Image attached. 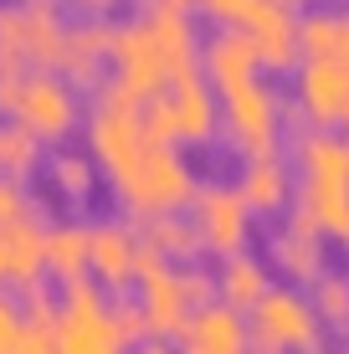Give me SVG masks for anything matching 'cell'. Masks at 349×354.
<instances>
[{"instance_id":"6da1fadb","label":"cell","mask_w":349,"mask_h":354,"mask_svg":"<svg viewBox=\"0 0 349 354\" xmlns=\"http://www.w3.org/2000/svg\"><path fill=\"white\" fill-rule=\"evenodd\" d=\"M88 154L108 169L118 195L144 216H164L196 195V180L180 149L154 139L144 129V108L108 88H98V103L88 113Z\"/></svg>"},{"instance_id":"7a4b0ae2","label":"cell","mask_w":349,"mask_h":354,"mask_svg":"<svg viewBox=\"0 0 349 354\" xmlns=\"http://www.w3.org/2000/svg\"><path fill=\"white\" fill-rule=\"evenodd\" d=\"M108 72L103 82H113L124 97H134L144 108L160 88H170L180 72L196 67V26L185 10L164 6V0H144V10L124 26H113V46H108Z\"/></svg>"},{"instance_id":"3957f363","label":"cell","mask_w":349,"mask_h":354,"mask_svg":"<svg viewBox=\"0 0 349 354\" xmlns=\"http://www.w3.org/2000/svg\"><path fill=\"white\" fill-rule=\"evenodd\" d=\"M298 216L323 236H349V133L308 129L298 139Z\"/></svg>"},{"instance_id":"277c9868","label":"cell","mask_w":349,"mask_h":354,"mask_svg":"<svg viewBox=\"0 0 349 354\" xmlns=\"http://www.w3.org/2000/svg\"><path fill=\"white\" fill-rule=\"evenodd\" d=\"M139 303L144 319H149V334H180L200 308L216 303V277L200 272V267H175L164 252H154L144 241L139 252Z\"/></svg>"},{"instance_id":"5b68a950","label":"cell","mask_w":349,"mask_h":354,"mask_svg":"<svg viewBox=\"0 0 349 354\" xmlns=\"http://www.w3.org/2000/svg\"><path fill=\"white\" fill-rule=\"evenodd\" d=\"M67 26L57 0H0V77L62 67Z\"/></svg>"},{"instance_id":"8992f818","label":"cell","mask_w":349,"mask_h":354,"mask_svg":"<svg viewBox=\"0 0 349 354\" xmlns=\"http://www.w3.org/2000/svg\"><path fill=\"white\" fill-rule=\"evenodd\" d=\"M0 108L21 129H31L41 144L67 139L77 113H82L77 88L67 77H57V72H10V77H0Z\"/></svg>"},{"instance_id":"52a82bcc","label":"cell","mask_w":349,"mask_h":354,"mask_svg":"<svg viewBox=\"0 0 349 354\" xmlns=\"http://www.w3.org/2000/svg\"><path fill=\"white\" fill-rule=\"evenodd\" d=\"M216 124H221V97H216L211 77H200V67L180 72L170 88H160L144 103V129L164 144H180V139H211Z\"/></svg>"},{"instance_id":"ba28073f","label":"cell","mask_w":349,"mask_h":354,"mask_svg":"<svg viewBox=\"0 0 349 354\" xmlns=\"http://www.w3.org/2000/svg\"><path fill=\"white\" fill-rule=\"evenodd\" d=\"M206 16L221 21V31H242L257 46L262 67H293L298 57V16L278 0H196Z\"/></svg>"},{"instance_id":"9c48e42d","label":"cell","mask_w":349,"mask_h":354,"mask_svg":"<svg viewBox=\"0 0 349 354\" xmlns=\"http://www.w3.org/2000/svg\"><path fill=\"white\" fill-rule=\"evenodd\" d=\"M252 354H319L323 319L314 298H303L298 288H267V298L252 308Z\"/></svg>"},{"instance_id":"30bf717a","label":"cell","mask_w":349,"mask_h":354,"mask_svg":"<svg viewBox=\"0 0 349 354\" xmlns=\"http://www.w3.org/2000/svg\"><path fill=\"white\" fill-rule=\"evenodd\" d=\"M124 334H118L113 313H108L98 283L77 277L62 292V313H57V354H124Z\"/></svg>"},{"instance_id":"8fae6325","label":"cell","mask_w":349,"mask_h":354,"mask_svg":"<svg viewBox=\"0 0 349 354\" xmlns=\"http://www.w3.org/2000/svg\"><path fill=\"white\" fill-rule=\"evenodd\" d=\"M221 118H226L232 139L242 144L247 154H272L283 108H278V93H272L262 77L236 82V88H221Z\"/></svg>"},{"instance_id":"7c38bea8","label":"cell","mask_w":349,"mask_h":354,"mask_svg":"<svg viewBox=\"0 0 349 354\" xmlns=\"http://www.w3.org/2000/svg\"><path fill=\"white\" fill-rule=\"evenodd\" d=\"M190 211H196V231H200V247L216 252H242L247 231H252V205L242 185H206L190 195Z\"/></svg>"},{"instance_id":"4fadbf2b","label":"cell","mask_w":349,"mask_h":354,"mask_svg":"<svg viewBox=\"0 0 349 354\" xmlns=\"http://www.w3.org/2000/svg\"><path fill=\"white\" fill-rule=\"evenodd\" d=\"M46 267V226H41V205L26 216H10L0 221V283H41Z\"/></svg>"},{"instance_id":"5bb4252c","label":"cell","mask_w":349,"mask_h":354,"mask_svg":"<svg viewBox=\"0 0 349 354\" xmlns=\"http://www.w3.org/2000/svg\"><path fill=\"white\" fill-rule=\"evenodd\" d=\"M298 108L314 129H329L349 113V72L334 62H303L298 67Z\"/></svg>"},{"instance_id":"9a60e30c","label":"cell","mask_w":349,"mask_h":354,"mask_svg":"<svg viewBox=\"0 0 349 354\" xmlns=\"http://www.w3.org/2000/svg\"><path fill=\"white\" fill-rule=\"evenodd\" d=\"M267 247H272V262L287 277H298V283H319L323 277V231L314 221H303L298 211L267 236Z\"/></svg>"},{"instance_id":"2e32d148","label":"cell","mask_w":349,"mask_h":354,"mask_svg":"<svg viewBox=\"0 0 349 354\" xmlns=\"http://www.w3.org/2000/svg\"><path fill=\"white\" fill-rule=\"evenodd\" d=\"M185 354H252V334L232 303H211L180 328Z\"/></svg>"},{"instance_id":"e0dca14e","label":"cell","mask_w":349,"mask_h":354,"mask_svg":"<svg viewBox=\"0 0 349 354\" xmlns=\"http://www.w3.org/2000/svg\"><path fill=\"white\" fill-rule=\"evenodd\" d=\"M139 252H144V236L129 221H98L93 226V272L103 283L124 288L129 277H139Z\"/></svg>"},{"instance_id":"ac0fdd59","label":"cell","mask_w":349,"mask_h":354,"mask_svg":"<svg viewBox=\"0 0 349 354\" xmlns=\"http://www.w3.org/2000/svg\"><path fill=\"white\" fill-rule=\"evenodd\" d=\"M298 52H303V62H334L349 72V10L298 16Z\"/></svg>"},{"instance_id":"d6986e66","label":"cell","mask_w":349,"mask_h":354,"mask_svg":"<svg viewBox=\"0 0 349 354\" xmlns=\"http://www.w3.org/2000/svg\"><path fill=\"white\" fill-rule=\"evenodd\" d=\"M108 46H113V26L108 21H77V26H67V52H62L67 82H103Z\"/></svg>"},{"instance_id":"ffe728a7","label":"cell","mask_w":349,"mask_h":354,"mask_svg":"<svg viewBox=\"0 0 349 354\" xmlns=\"http://www.w3.org/2000/svg\"><path fill=\"white\" fill-rule=\"evenodd\" d=\"M200 57H206V77L216 82V88H236V82H252V77H257V67H262L257 46H252L242 31H216Z\"/></svg>"},{"instance_id":"44dd1931","label":"cell","mask_w":349,"mask_h":354,"mask_svg":"<svg viewBox=\"0 0 349 354\" xmlns=\"http://www.w3.org/2000/svg\"><path fill=\"white\" fill-rule=\"evenodd\" d=\"M46 267H52L62 283H77L93 267V226H77V221L46 226Z\"/></svg>"},{"instance_id":"7402d4cb","label":"cell","mask_w":349,"mask_h":354,"mask_svg":"<svg viewBox=\"0 0 349 354\" xmlns=\"http://www.w3.org/2000/svg\"><path fill=\"white\" fill-rule=\"evenodd\" d=\"M216 288H221V303H232L236 313L242 308H257L262 298H267V267H262L252 252H232V257L221 262V277H216Z\"/></svg>"},{"instance_id":"603a6c76","label":"cell","mask_w":349,"mask_h":354,"mask_svg":"<svg viewBox=\"0 0 349 354\" xmlns=\"http://www.w3.org/2000/svg\"><path fill=\"white\" fill-rule=\"evenodd\" d=\"M242 195H247L252 211H272V205L287 201V165H283L278 149H272V154H247V165H242Z\"/></svg>"},{"instance_id":"cb8c5ba5","label":"cell","mask_w":349,"mask_h":354,"mask_svg":"<svg viewBox=\"0 0 349 354\" xmlns=\"http://www.w3.org/2000/svg\"><path fill=\"white\" fill-rule=\"evenodd\" d=\"M36 160H41V139L31 129H21L16 118L0 124V180H26Z\"/></svg>"},{"instance_id":"d4e9b609","label":"cell","mask_w":349,"mask_h":354,"mask_svg":"<svg viewBox=\"0 0 349 354\" xmlns=\"http://www.w3.org/2000/svg\"><path fill=\"white\" fill-rule=\"evenodd\" d=\"M144 226H149V231H144V241H149L154 252H164V257H196V252H200V231H196V221H180L175 211L149 216Z\"/></svg>"},{"instance_id":"484cf974","label":"cell","mask_w":349,"mask_h":354,"mask_svg":"<svg viewBox=\"0 0 349 354\" xmlns=\"http://www.w3.org/2000/svg\"><path fill=\"white\" fill-rule=\"evenodd\" d=\"M93 169H98V160H93V154L62 149V154L52 160V180L62 185V195H72V201H82V195L93 190Z\"/></svg>"},{"instance_id":"4316f807","label":"cell","mask_w":349,"mask_h":354,"mask_svg":"<svg viewBox=\"0 0 349 354\" xmlns=\"http://www.w3.org/2000/svg\"><path fill=\"white\" fill-rule=\"evenodd\" d=\"M314 308H319L323 324H344L349 319V277L323 272L319 283H314Z\"/></svg>"},{"instance_id":"83f0119b","label":"cell","mask_w":349,"mask_h":354,"mask_svg":"<svg viewBox=\"0 0 349 354\" xmlns=\"http://www.w3.org/2000/svg\"><path fill=\"white\" fill-rule=\"evenodd\" d=\"M0 354H26V313L10 292H0Z\"/></svg>"},{"instance_id":"f1b7e54d","label":"cell","mask_w":349,"mask_h":354,"mask_svg":"<svg viewBox=\"0 0 349 354\" xmlns=\"http://www.w3.org/2000/svg\"><path fill=\"white\" fill-rule=\"evenodd\" d=\"M134 354H175V349H170V339L149 334V339H139V344H134Z\"/></svg>"},{"instance_id":"f546056e","label":"cell","mask_w":349,"mask_h":354,"mask_svg":"<svg viewBox=\"0 0 349 354\" xmlns=\"http://www.w3.org/2000/svg\"><path fill=\"white\" fill-rule=\"evenodd\" d=\"M77 6H88V10H108L113 0H77Z\"/></svg>"},{"instance_id":"4dcf8cb0","label":"cell","mask_w":349,"mask_h":354,"mask_svg":"<svg viewBox=\"0 0 349 354\" xmlns=\"http://www.w3.org/2000/svg\"><path fill=\"white\" fill-rule=\"evenodd\" d=\"M164 6H175V10H190V6H196V0H164Z\"/></svg>"},{"instance_id":"1f68e13d","label":"cell","mask_w":349,"mask_h":354,"mask_svg":"<svg viewBox=\"0 0 349 354\" xmlns=\"http://www.w3.org/2000/svg\"><path fill=\"white\" fill-rule=\"evenodd\" d=\"M278 6H287V10H298V6H303V0H278Z\"/></svg>"},{"instance_id":"d6a6232c","label":"cell","mask_w":349,"mask_h":354,"mask_svg":"<svg viewBox=\"0 0 349 354\" xmlns=\"http://www.w3.org/2000/svg\"><path fill=\"white\" fill-rule=\"evenodd\" d=\"M344 124H349V113H344Z\"/></svg>"}]
</instances>
